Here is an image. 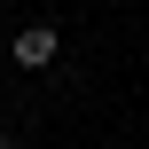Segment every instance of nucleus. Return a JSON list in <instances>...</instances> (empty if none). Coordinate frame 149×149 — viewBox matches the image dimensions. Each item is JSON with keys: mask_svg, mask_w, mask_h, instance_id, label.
<instances>
[{"mask_svg": "<svg viewBox=\"0 0 149 149\" xmlns=\"http://www.w3.org/2000/svg\"><path fill=\"white\" fill-rule=\"evenodd\" d=\"M0 149H24V141H8V134H0Z\"/></svg>", "mask_w": 149, "mask_h": 149, "instance_id": "nucleus-2", "label": "nucleus"}, {"mask_svg": "<svg viewBox=\"0 0 149 149\" xmlns=\"http://www.w3.org/2000/svg\"><path fill=\"white\" fill-rule=\"evenodd\" d=\"M8 55H16V71H47V63L63 55V31H55V24H24Z\"/></svg>", "mask_w": 149, "mask_h": 149, "instance_id": "nucleus-1", "label": "nucleus"}, {"mask_svg": "<svg viewBox=\"0 0 149 149\" xmlns=\"http://www.w3.org/2000/svg\"><path fill=\"white\" fill-rule=\"evenodd\" d=\"M110 8H118V0H110Z\"/></svg>", "mask_w": 149, "mask_h": 149, "instance_id": "nucleus-3", "label": "nucleus"}]
</instances>
